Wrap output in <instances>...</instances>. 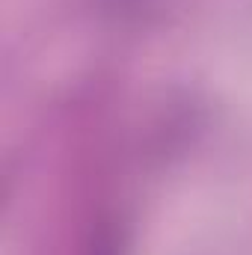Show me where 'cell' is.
<instances>
[{
    "label": "cell",
    "mask_w": 252,
    "mask_h": 255,
    "mask_svg": "<svg viewBox=\"0 0 252 255\" xmlns=\"http://www.w3.org/2000/svg\"><path fill=\"white\" fill-rule=\"evenodd\" d=\"M98 12L116 27H145L157 21L172 0H95Z\"/></svg>",
    "instance_id": "obj_1"
},
{
    "label": "cell",
    "mask_w": 252,
    "mask_h": 255,
    "mask_svg": "<svg viewBox=\"0 0 252 255\" xmlns=\"http://www.w3.org/2000/svg\"><path fill=\"white\" fill-rule=\"evenodd\" d=\"M83 255H125V229L116 220H101L98 229L89 235Z\"/></svg>",
    "instance_id": "obj_2"
}]
</instances>
